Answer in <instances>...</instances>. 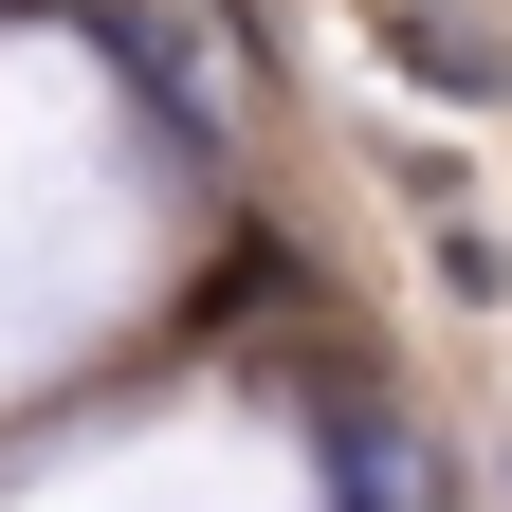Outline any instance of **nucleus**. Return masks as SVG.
Segmentation results:
<instances>
[{
    "instance_id": "1",
    "label": "nucleus",
    "mask_w": 512,
    "mask_h": 512,
    "mask_svg": "<svg viewBox=\"0 0 512 512\" xmlns=\"http://www.w3.org/2000/svg\"><path fill=\"white\" fill-rule=\"evenodd\" d=\"M311 439H330V494H348V512H421V439L384 421V403L330 384V421H311Z\"/></svg>"
}]
</instances>
